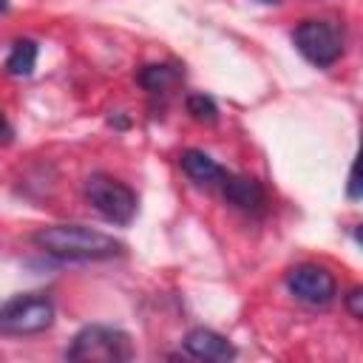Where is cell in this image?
I'll return each mask as SVG.
<instances>
[{
  "label": "cell",
  "instance_id": "52a82bcc",
  "mask_svg": "<svg viewBox=\"0 0 363 363\" xmlns=\"http://www.w3.org/2000/svg\"><path fill=\"white\" fill-rule=\"evenodd\" d=\"M182 346H184V352H187L190 357H196V360L224 363V360H233V357H235V346H233L224 335H218V332H213V329H204V326L190 329V332L184 335Z\"/></svg>",
  "mask_w": 363,
  "mask_h": 363
},
{
  "label": "cell",
  "instance_id": "e0dca14e",
  "mask_svg": "<svg viewBox=\"0 0 363 363\" xmlns=\"http://www.w3.org/2000/svg\"><path fill=\"white\" fill-rule=\"evenodd\" d=\"M264 3H278V0H264Z\"/></svg>",
  "mask_w": 363,
  "mask_h": 363
},
{
  "label": "cell",
  "instance_id": "9c48e42d",
  "mask_svg": "<svg viewBox=\"0 0 363 363\" xmlns=\"http://www.w3.org/2000/svg\"><path fill=\"white\" fill-rule=\"evenodd\" d=\"M179 162H182V170H184L193 182H199V184H213V182H221V179H224V167H221L213 156H207L204 150L190 147V150L182 153Z\"/></svg>",
  "mask_w": 363,
  "mask_h": 363
},
{
  "label": "cell",
  "instance_id": "3957f363",
  "mask_svg": "<svg viewBox=\"0 0 363 363\" xmlns=\"http://www.w3.org/2000/svg\"><path fill=\"white\" fill-rule=\"evenodd\" d=\"M54 303L43 292H26L0 306V335L28 337L54 326Z\"/></svg>",
  "mask_w": 363,
  "mask_h": 363
},
{
  "label": "cell",
  "instance_id": "277c9868",
  "mask_svg": "<svg viewBox=\"0 0 363 363\" xmlns=\"http://www.w3.org/2000/svg\"><path fill=\"white\" fill-rule=\"evenodd\" d=\"M85 199L111 224H130V218L136 216V193L125 182H119V179H113L108 173L88 176Z\"/></svg>",
  "mask_w": 363,
  "mask_h": 363
},
{
  "label": "cell",
  "instance_id": "ba28073f",
  "mask_svg": "<svg viewBox=\"0 0 363 363\" xmlns=\"http://www.w3.org/2000/svg\"><path fill=\"white\" fill-rule=\"evenodd\" d=\"M221 193H224V199H227L235 210H241V213H261L264 204H267L264 187H261L255 179H250V176H227V173H224V179H221Z\"/></svg>",
  "mask_w": 363,
  "mask_h": 363
},
{
  "label": "cell",
  "instance_id": "7c38bea8",
  "mask_svg": "<svg viewBox=\"0 0 363 363\" xmlns=\"http://www.w3.org/2000/svg\"><path fill=\"white\" fill-rule=\"evenodd\" d=\"M184 108H187V113H190L196 122L213 125V122L218 119V105H216L210 96H204V94H190L187 102H184Z\"/></svg>",
  "mask_w": 363,
  "mask_h": 363
},
{
  "label": "cell",
  "instance_id": "6da1fadb",
  "mask_svg": "<svg viewBox=\"0 0 363 363\" xmlns=\"http://www.w3.org/2000/svg\"><path fill=\"white\" fill-rule=\"evenodd\" d=\"M31 241L60 261H102L125 252V244L108 233H99L85 224H51L40 227Z\"/></svg>",
  "mask_w": 363,
  "mask_h": 363
},
{
  "label": "cell",
  "instance_id": "5b68a950",
  "mask_svg": "<svg viewBox=\"0 0 363 363\" xmlns=\"http://www.w3.org/2000/svg\"><path fill=\"white\" fill-rule=\"evenodd\" d=\"M292 40H295V48L318 68H329L343 54V40L337 28L323 20H303L295 28Z\"/></svg>",
  "mask_w": 363,
  "mask_h": 363
},
{
  "label": "cell",
  "instance_id": "8fae6325",
  "mask_svg": "<svg viewBox=\"0 0 363 363\" xmlns=\"http://www.w3.org/2000/svg\"><path fill=\"white\" fill-rule=\"evenodd\" d=\"M179 79V74L170 68V65H145L139 71V85L150 94H159V91H167L173 82Z\"/></svg>",
  "mask_w": 363,
  "mask_h": 363
},
{
  "label": "cell",
  "instance_id": "7a4b0ae2",
  "mask_svg": "<svg viewBox=\"0 0 363 363\" xmlns=\"http://www.w3.org/2000/svg\"><path fill=\"white\" fill-rule=\"evenodd\" d=\"M65 357L82 360V363H122L133 357V346L122 329L94 323L74 335Z\"/></svg>",
  "mask_w": 363,
  "mask_h": 363
},
{
  "label": "cell",
  "instance_id": "4fadbf2b",
  "mask_svg": "<svg viewBox=\"0 0 363 363\" xmlns=\"http://www.w3.org/2000/svg\"><path fill=\"white\" fill-rule=\"evenodd\" d=\"M346 309L352 312V318H363V289L360 286H354L346 295Z\"/></svg>",
  "mask_w": 363,
  "mask_h": 363
},
{
  "label": "cell",
  "instance_id": "8992f818",
  "mask_svg": "<svg viewBox=\"0 0 363 363\" xmlns=\"http://www.w3.org/2000/svg\"><path fill=\"white\" fill-rule=\"evenodd\" d=\"M286 289L306 306H326L337 295V281L326 267L298 264L286 272Z\"/></svg>",
  "mask_w": 363,
  "mask_h": 363
},
{
  "label": "cell",
  "instance_id": "5bb4252c",
  "mask_svg": "<svg viewBox=\"0 0 363 363\" xmlns=\"http://www.w3.org/2000/svg\"><path fill=\"white\" fill-rule=\"evenodd\" d=\"M349 199H360V187H357V164L349 167Z\"/></svg>",
  "mask_w": 363,
  "mask_h": 363
},
{
  "label": "cell",
  "instance_id": "2e32d148",
  "mask_svg": "<svg viewBox=\"0 0 363 363\" xmlns=\"http://www.w3.org/2000/svg\"><path fill=\"white\" fill-rule=\"evenodd\" d=\"M9 9V0H0V11H6Z\"/></svg>",
  "mask_w": 363,
  "mask_h": 363
},
{
  "label": "cell",
  "instance_id": "9a60e30c",
  "mask_svg": "<svg viewBox=\"0 0 363 363\" xmlns=\"http://www.w3.org/2000/svg\"><path fill=\"white\" fill-rule=\"evenodd\" d=\"M11 136H14V130H11L9 119H6V113L0 111V142H3V145H9V142H11Z\"/></svg>",
  "mask_w": 363,
  "mask_h": 363
},
{
  "label": "cell",
  "instance_id": "30bf717a",
  "mask_svg": "<svg viewBox=\"0 0 363 363\" xmlns=\"http://www.w3.org/2000/svg\"><path fill=\"white\" fill-rule=\"evenodd\" d=\"M37 65V43L34 40H17L9 60H6V71L11 77H28Z\"/></svg>",
  "mask_w": 363,
  "mask_h": 363
}]
</instances>
